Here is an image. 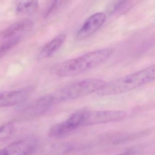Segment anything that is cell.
I'll use <instances>...</instances> for the list:
<instances>
[{"instance_id": "obj_13", "label": "cell", "mask_w": 155, "mask_h": 155, "mask_svg": "<svg viewBox=\"0 0 155 155\" xmlns=\"http://www.w3.org/2000/svg\"><path fill=\"white\" fill-rule=\"evenodd\" d=\"M16 130L15 124L8 122L0 127V141L6 140L11 137Z\"/></svg>"}, {"instance_id": "obj_9", "label": "cell", "mask_w": 155, "mask_h": 155, "mask_svg": "<svg viewBox=\"0 0 155 155\" xmlns=\"http://www.w3.org/2000/svg\"><path fill=\"white\" fill-rule=\"evenodd\" d=\"M54 99L51 94L46 95L39 99L30 108V113L32 115H40L48 111L55 104Z\"/></svg>"}, {"instance_id": "obj_17", "label": "cell", "mask_w": 155, "mask_h": 155, "mask_svg": "<svg viewBox=\"0 0 155 155\" xmlns=\"http://www.w3.org/2000/svg\"><path fill=\"white\" fill-rule=\"evenodd\" d=\"M116 155H136V152L135 151H127L124 153H120Z\"/></svg>"}, {"instance_id": "obj_16", "label": "cell", "mask_w": 155, "mask_h": 155, "mask_svg": "<svg viewBox=\"0 0 155 155\" xmlns=\"http://www.w3.org/2000/svg\"><path fill=\"white\" fill-rule=\"evenodd\" d=\"M128 2L126 1L111 2L107 8V13L110 15L114 14L124 8Z\"/></svg>"}, {"instance_id": "obj_15", "label": "cell", "mask_w": 155, "mask_h": 155, "mask_svg": "<svg viewBox=\"0 0 155 155\" xmlns=\"http://www.w3.org/2000/svg\"><path fill=\"white\" fill-rule=\"evenodd\" d=\"M68 2V1H54L51 2L44 13V17L47 18L54 14L61 8L67 5Z\"/></svg>"}, {"instance_id": "obj_12", "label": "cell", "mask_w": 155, "mask_h": 155, "mask_svg": "<svg viewBox=\"0 0 155 155\" xmlns=\"http://www.w3.org/2000/svg\"><path fill=\"white\" fill-rule=\"evenodd\" d=\"M72 147L69 143L61 142L53 143L47 149L46 155H62L71 150Z\"/></svg>"}, {"instance_id": "obj_4", "label": "cell", "mask_w": 155, "mask_h": 155, "mask_svg": "<svg viewBox=\"0 0 155 155\" xmlns=\"http://www.w3.org/2000/svg\"><path fill=\"white\" fill-rule=\"evenodd\" d=\"M126 116L124 111L117 110L90 111L84 110L82 126L97 125L121 119Z\"/></svg>"}, {"instance_id": "obj_5", "label": "cell", "mask_w": 155, "mask_h": 155, "mask_svg": "<svg viewBox=\"0 0 155 155\" xmlns=\"http://www.w3.org/2000/svg\"><path fill=\"white\" fill-rule=\"evenodd\" d=\"M38 142L34 137L20 140L0 150V155H30L37 149Z\"/></svg>"}, {"instance_id": "obj_7", "label": "cell", "mask_w": 155, "mask_h": 155, "mask_svg": "<svg viewBox=\"0 0 155 155\" xmlns=\"http://www.w3.org/2000/svg\"><path fill=\"white\" fill-rule=\"evenodd\" d=\"M30 88L11 91H0V107H11L25 101L29 95Z\"/></svg>"}, {"instance_id": "obj_8", "label": "cell", "mask_w": 155, "mask_h": 155, "mask_svg": "<svg viewBox=\"0 0 155 155\" xmlns=\"http://www.w3.org/2000/svg\"><path fill=\"white\" fill-rule=\"evenodd\" d=\"M33 21L31 19L19 21L3 30L0 33V37L3 38L9 39L15 37L19 32L28 30L33 26Z\"/></svg>"}, {"instance_id": "obj_2", "label": "cell", "mask_w": 155, "mask_h": 155, "mask_svg": "<svg viewBox=\"0 0 155 155\" xmlns=\"http://www.w3.org/2000/svg\"><path fill=\"white\" fill-rule=\"evenodd\" d=\"M155 67H148L105 84L98 95L113 96L126 93L148 84L155 79Z\"/></svg>"}, {"instance_id": "obj_10", "label": "cell", "mask_w": 155, "mask_h": 155, "mask_svg": "<svg viewBox=\"0 0 155 155\" xmlns=\"http://www.w3.org/2000/svg\"><path fill=\"white\" fill-rule=\"evenodd\" d=\"M66 39V35L64 33L56 36L43 48L39 55L40 58H45L52 56L61 48Z\"/></svg>"}, {"instance_id": "obj_6", "label": "cell", "mask_w": 155, "mask_h": 155, "mask_svg": "<svg viewBox=\"0 0 155 155\" xmlns=\"http://www.w3.org/2000/svg\"><path fill=\"white\" fill-rule=\"evenodd\" d=\"M106 18V14L102 12H97L90 17L77 32V39H85L94 34L104 24Z\"/></svg>"}, {"instance_id": "obj_3", "label": "cell", "mask_w": 155, "mask_h": 155, "mask_svg": "<svg viewBox=\"0 0 155 155\" xmlns=\"http://www.w3.org/2000/svg\"><path fill=\"white\" fill-rule=\"evenodd\" d=\"M106 84V82L101 79H86L62 87L51 95L56 104L99 91Z\"/></svg>"}, {"instance_id": "obj_1", "label": "cell", "mask_w": 155, "mask_h": 155, "mask_svg": "<svg viewBox=\"0 0 155 155\" xmlns=\"http://www.w3.org/2000/svg\"><path fill=\"white\" fill-rule=\"evenodd\" d=\"M114 51L110 48L101 49L84 54L59 64L55 73L61 77H72L93 69L109 59Z\"/></svg>"}, {"instance_id": "obj_14", "label": "cell", "mask_w": 155, "mask_h": 155, "mask_svg": "<svg viewBox=\"0 0 155 155\" xmlns=\"http://www.w3.org/2000/svg\"><path fill=\"white\" fill-rule=\"evenodd\" d=\"M20 40L18 36L9 39L8 40L0 42V58H1L12 48L17 45Z\"/></svg>"}, {"instance_id": "obj_11", "label": "cell", "mask_w": 155, "mask_h": 155, "mask_svg": "<svg viewBox=\"0 0 155 155\" xmlns=\"http://www.w3.org/2000/svg\"><path fill=\"white\" fill-rule=\"evenodd\" d=\"M38 8L37 1H21L18 3L17 12L19 14H32L37 12Z\"/></svg>"}]
</instances>
